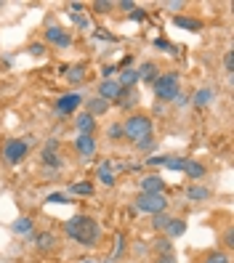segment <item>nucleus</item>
<instances>
[{"instance_id": "nucleus-1", "label": "nucleus", "mask_w": 234, "mask_h": 263, "mask_svg": "<svg viewBox=\"0 0 234 263\" xmlns=\"http://www.w3.org/2000/svg\"><path fill=\"white\" fill-rule=\"evenodd\" d=\"M64 231H67L69 239H74L83 247H93L99 242V237H101L99 223L93 221L91 215H72V218L64 223Z\"/></svg>"}, {"instance_id": "nucleus-2", "label": "nucleus", "mask_w": 234, "mask_h": 263, "mask_svg": "<svg viewBox=\"0 0 234 263\" xmlns=\"http://www.w3.org/2000/svg\"><path fill=\"white\" fill-rule=\"evenodd\" d=\"M152 130H154V125L146 115H130L123 125V136L130 141H141L146 136H152Z\"/></svg>"}, {"instance_id": "nucleus-3", "label": "nucleus", "mask_w": 234, "mask_h": 263, "mask_svg": "<svg viewBox=\"0 0 234 263\" xmlns=\"http://www.w3.org/2000/svg\"><path fill=\"white\" fill-rule=\"evenodd\" d=\"M152 85H154V96L160 101H176V96H179V74L163 72Z\"/></svg>"}, {"instance_id": "nucleus-4", "label": "nucleus", "mask_w": 234, "mask_h": 263, "mask_svg": "<svg viewBox=\"0 0 234 263\" xmlns=\"http://www.w3.org/2000/svg\"><path fill=\"white\" fill-rule=\"evenodd\" d=\"M133 205H136V210L138 213H149V215H157V213H165V208H168V200H165V194H138L136 200H133Z\"/></svg>"}, {"instance_id": "nucleus-5", "label": "nucleus", "mask_w": 234, "mask_h": 263, "mask_svg": "<svg viewBox=\"0 0 234 263\" xmlns=\"http://www.w3.org/2000/svg\"><path fill=\"white\" fill-rule=\"evenodd\" d=\"M0 154H3V159L8 165H19L27 154H30V144H27L24 138H8L3 144V152Z\"/></svg>"}, {"instance_id": "nucleus-6", "label": "nucleus", "mask_w": 234, "mask_h": 263, "mask_svg": "<svg viewBox=\"0 0 234 263\" xmlns=\"http://www.w3.org/2000/svg\"><path fill=\"white\" fill-rule=\"evenodd\" d=\"M45 40L53 43L56 48H69V45H72V35L67 30H61V27H48V30H45Z\"/></svg>"}, {"instance_id": "nucleus-7", "label": "nucleus", "mask_w": 234, "mask_h": 263, "mask_svg": "<svg viewBox=\"0 0 234 263\" xmlns=\"http://www.w3.org/2000/svg\"><path fill=\"white\" fill-rule=\"evenodd\" d=\"M80 104H83L80 93H64V96H59V101H56V112H59V115H72Z\"/></svg>"}, {"instance_id": "nucleus-8", "label": "nucleus", "mask_w": 234, "mask_h": 263, "mask_svg": "<svg viewBox=\"0 0 234 263\" xmlns=\"http://www.w3.org/2000/svg\"><path fill=\"white\" fill-rule=\"evenodd\" d=\"M74 149H77V154L83 159H91L96 154V141H93V136H77L74 138Z\"/></svg>"}, {"instance_id": "nucleus-9", "label": "nucleus", "mask_w": 234, "mask_h": 263, "mask_svg": "<svg viewBox=\"0 0 234 263\" xmlns=\"http://www.w3.org/2000/svg\"><path fill=\"white\" fill-rule=\"evenodd\" d=\"M120 96V85H117V80L115 77H109V80H101L99 82V99H104V101H115Z\"/></svg>"}, {"instance_id": "nucleus-10", "label": "nucleus", "mask_w": 234, "mask_h": 263, "mask_svg": "<svg viewBox=\"0 0 234 263\" xmlns=\"http://www.w3.org/2000/svg\"><path fill=\"white\" fill-rule=\"evenodd\" d=\"M163 189H165V181L160 176H144L141 178V192L144 194H163Z\"/></svg>"}, {"instance_id": "nucleus-11", "label": "nucleus", "mask_w": 234, "mask_h": 263, "mask_svg": "<svg viewBox=\"0 0 234 263\" xmlns=\"http://www.w3.org/2000/svg\"><path fill=\"white\" fill-rule=\"evenodd\" d=\"M40 159H43L45 167H61V157L56 154V141H48V144H45V149L40 152Z\"/></svg>"}, {"instance_id": "nucleus-12", "label": "nucleus", "mask_w": 234, "mask_h": 263, "mask_svg": "<svg viewBox=\"0 0 234 263\" xmlns=\"http://www.w3.org/2000/svg\"><path fill=\"white\" fill-rule=\"evenodd\" d=\"M115 104L123 107V109L136 107V104H138V91H136V88H120V96L115 99Z\"/></svg>"}, {"instance_id": "nucleus-13", "label": "nucleus", "mask_w": 234, "mask_h": 263, "mask_svg": "<svg viewBox=\"0 0 234 263\" xmlns=\"http://www.w3.org/2000/svg\"><path fill=\"white\" fill-rule=\"evenodd\" d=\"M61 72L67 74V80H69V82H74V85H77V82H83V80H86V72H88V67H86V64H74V67H64Z\"/></svg>"}, {"instance_id": "nucleus-14", "label": "nucleus", "mask_w": 234, "mask_h": 263, "mask_svg": "<svg viewBox=\"0 0 234 263\" xmlns=\"http://www.w3.org/2000/svg\"><path fill=\"white\" fill-rule=\"evenodd\" d=\"M86 115H91V117H99V115H104V112L109 109V101H104V99H99V96H93V99H88V104H86Z\"/></svg>"}, {"instance_id": "nucleus-15", "label": "nucleus", "mask_w": 234, "mask_h": 263, "mask_svg": "<svg viewBox=\"0 0 234 263\" xmlns=\"http://www.w3.org/2000/svg\"><path fill=\"white\" fill-rule=\"evenodd\" d=\"M173 24L181 27V30H189V32H200L202 30V22L200 19H192V16H173Z\"/></svg>"}, {"instance_id": "nucleus-16", "label": "nucleus", "mask_w": 234, "mask_h": 263, "mask_svg": "<svg viewBox=\"0 0 234 263\" xmlns=\"http://www.w3.org/2000/svg\"><path fill=\"white\" fill-rule=\"evenodd\" d=\"M184 173L192 178V181H200V178H205V165L202 162H194V159H186V165H184Z\"/></svg>"}, {"instance_id": "nucleus-17", "label": "nucleus", "mask_w": 234, "mask_h": 263, "mask_svg": "<svg viewBox=\"0 0 234 263\" xmlns=\"http://www.w3.org/2000/svg\"><path fill=\"white\" fill-rule=\"evenodd\" d=\"M138 72V80H146L149 85H152V82L160 77V69H157V64H152V61H146L141 69H136Z\"/></svg>"}, {"instance_id": "nucleus-18", "label": "nucleus", "mask_w": 234, "mask_h": 263, "mask_svg": "<svg viewBox=\"0 0 234 263\" xmlns=\"http://www.w3.org/2000/svg\"><path fill=\"white\" fill-rule=\"evenodd\" d=\"M136 82H138V72L136 69H123L120 72V77H117V85L120 88H136Z\"/></svg>"}, {"instance_id": "nucleus-19", "label": "nucleus", "mask_w": 234, "mask_h": 263, "mask_svg": "<svg viewBox=\"0 0 234 263\" xmlns=\"http://www.w3.org/2000/svg\"><path fill=\"white\" fill-rule=\"evenodd\" d=\"M184 231H186V223L181 218H171V221H168V226H165V237L176 239V237H181Z\"/></svg>"}, {"instance_id": "nucleus-20", "label": "nucleus", "mask_w": 234, "mask_h": 263, "mask_svg": "<svg viewBox=\"0 0 234 263\" xmlns=\"http://www.w3.org/2000/svg\"><path fill=\"white\" fill-rule=\"evenodd\" d=\"M67 194H77V197H91L93 194V184L91 181H74L67 186Z\"/></svg>"}, {"instance_id": "nucleus-21", "label": "nucleus", "mask_w": 234, "mask_h": 263, "mask_svg": "<svg viewBox=\"0 0 234 263\" xmlns=\"http://www.w3.org/2000/svg\"><path fill=\"white\" fill-rule=\"evenodd\" d=\"M186 197H189L192 202H202V200H210V189H205L200 184H192L189 189H186Z\"/></svg>"}, {"instance_id": "nucleus-22", "label": "nucleus", "mask_w": 234, "mask_h": 263, "mask_svg": "<svg viewBox=\"0 0 234 263\" xmlns=\"http://www.w3.org/2000/svg\"><path fill=\"white\" fill-rule=\"evenodd\" d=\"M99 181L104 184V186H112V184H115V170H112V162H109V159L99 165Z\"/></svg>"}, {"instance_id": "nucleus-23", "label": "nucleus", "mask_w": 234, "mask_h": 263, "mask_svg": "<svg viewBox=\"0 0 234 263\" xmlns=\"http://www.w3.org/2000/svg\"><path fill=\"white\" fill-rule=\"evenodd\" d=\"M93 128H96V117H91V115H80V117H77V130H80V136H91Z\"/></svg>"}, {"instance_id": "nucleus-24", "label": "nucleus", "mask_w": 234, "mask_h": 263, "mask_svg": "<svg viewBox=\"0 0 234 263\" xmlns=\"http://www.w3.org/2000/svg\"><path fill=\"white\" fill-rule=\"evenodd\" d=\"M213 101V91L210 88H200L197 93H194V99H192V104L197 107V109H202V107H208Z\"/></svg>"}, {"instance_id": "nucleus-25", "label": "nucleus", "mask_w": 234, "mask_h": 263, "mask_svg": "<svg viewBox=\"0 0 234 263\" xmlns=\"http://www.w3.org/2000/svg\"><path fill=\"white\" fill-rule=\"evenodd\" d=\"M35 242H37V250H40V252H48V250H53V245H56V237H53L51 231H45V234H40Z\"/></svg>"}, {"instance_id": "nucleus-26", "label": "nucleus", "mask_w": 234, "mask_h": 263, "mask_svg": "<svg viewBox=\"0 0 234 263\" xmlns=\"http://www.w3.org/2000/svg\"><path fill=\"white\" fill-rule=\"evenodd\" d=\"M152 245H154V250H157V255H171V252H173V239H168V237L154 239Z\"/></svg>"}, {"instance_id": "nucleus-27", "label": "nucleus", "mask_w": 234, "mask_h": 263, "mask_svg": "<svg viewBox=\"0 0 234 263\" xmlns=\"http://www.w3.org/2000/svg\"><path fill=\"white\" fill-rule=\"evenodd\" d=\"M32 226H35V223H32V218H27V215H24V218H16L14 221V234H30L32 231Z\"/></svg>"}, {"instance_id": "nucleus-28", "label": "nucleus", "mask_w": 234, "mask_h": 263, "mask_svg": "<svg viewBox=\"0 0 234 263\" xmlns=\"http://www.w3.org/2000/svg\"><path fill=\"white\" fill-rule=\"evenodd\" d=\"M168 170H184V165H186V159L181 157H165V162H163Z\"/></svg>"}, {"instance_id": "nucleus-29", "label": "nucleus", "mask_w": 234, "mask_h": 263, "mask_svg": "<svg viewBox=\"0 0 234 263\" xmlns=\"http://www.w3.org/2000/svg\"><path fill=\"white\" fill-rule=\"evenodd\" d=\"M168 221H171V218H168L165 213H157V215H152V226H154V229H165V226H168Z\"/></svg>"}, {"instance_id": "nucleus-30", "label": "nucleus", "mask_w": 234, "mask_h": 263, "mask_svg": "<svg viewBox=\"0 0 234 263\" xmlns=\"http://www.w3.org/2000/svg\"><path fill=\"white\" fill-rule=\"evenodd\" d=\"M205 263H229V255L226 252H210V255L205 258Z\"/></svg>"}, {"instance_id": "nucleus-31", "label": "nucleus", "mask_w": 234, "mask_h": 263, "mask_svg": "<svg viewBox=\"0 0 234 263\" xmlns=\"http://www.w3.org/2000/svg\"><path fill=\"white\" fill-rule=\"evenodd\" d=\"M136 146L141 149V152H152V149H154V138L146 136V138H141V141H136Z\"/></svg>"}, {"instance_id": "nucleus-32", "label": "nucleus", "mask_w": 234, "mask_h": 263, "mask_svg": "<svg viewBox=\"0 0 234 263\" xmlns=\"http://www.w3.org/2000/svg\"><path fill=\"white\" fill-rule=\"evenodd\" d=\"M45 202H51V205H64V202H67V194L53 192V194H48V197H45Z\"/></svg>"}, {"instance_id": "nucleus-33", "label": "nucleus", "mask_w": 234, "mask_h": 263, "mask_svg": "<svg viewBox=\"0 0 234 263\" xmlns=\"http://www.w3.org/2000/svg\"><path fill=\"white\" fill-rule=\"evenodd\" d=\"M93 11H96V14H107V11H112V3H109V0H96V3H93Z\"/></svg>"}, {"instance_id": "nucleus-34", "label": "nucleus", "mask_w": 234, "mask_h": 263, "mask_svg": "<svg viewBox=\"0 0 234 263\" xmlns=\"http://www.w3.org/2000/svg\"><path fill=\"white\" fill-rule=\"evenodd\" d=\"M123 250H125V237H123V234H117V245H115L112 258H120V255H123Z\"/></svg>"}, {"instance_id": "nucleus-35", "label": "nucleus", "mask_w": 234, "mask_h": 263, "mask_svg": "<svg viewBox=\"0 0 234 263\" xmlns=\"http://www.w3.org/2000/svg\"><path fill=\"white\" fill-rule=\"evenodd\" d=\"M223 67H226V72H234V51L223 53Z\"/></svg>"}, {"instance_id": "nucleus-36", "label": "nucleus", "mask_w": 234, "mask_h": 263, "mask_svg": "<svg viewBox=\"0 0 234 263\" xmlns=\"http://www.w3.org/2000/svg\"><path fill=\"white\" fill-rule=\"evenodd\" d=\"M30 53H32V56H43V53H45V45H43V43H32V45H30Z\"/></svg>"}, {"instance_id": "nucleus-37", "label": "nucleus", "mask_w": 234, "mask_h": 263, "mask_svg": "<svg viewBox=\"0 0 234 263\" xmlns=\"http://www.w3.org/2000/svg\"><path fill=\"white\" fill-rule=\"evenodd\" d=\"M130 19H136V22H144L146 14L141 11V8H133V11H130Z\"/></svg>"}, {"instance_id": "nucleus-38", "label": "nucleus", "mask_w": 234, "mask_h": 263, "mask_svg": "<svg viewBox=\"0 0 234 263\" xmlns=\"http://www.w3.org/2000/svg\"><path fill=\"white\" fill-rule=\"evenodd\" d=\"M154 263H176V252H171V255H157Z\"/></svg>"}, {"instance_id": "nucleus-39", "label": "nucleus", "mask_w": 234, "mask_h": 263, "mask_svg": "<svg viewBox=\"0 0 234 263\" xmlns=\"http://www.w3.org/2000/svg\"><path fill=\"white\" fill-rule=\"evenodd\" d=\"M109 136L112 138H120V136H123V125H112L109 128Z\"/></svg>"}, {"instance_id": "nucleus-40", "label": "nucleus", "mask_w": 234, "mask_h": 263, "mask_svg": "<svg viewBox=\"0 0 234 263\" xmlns=\"http://www.w3.org/2000/svg\"><path fill=\"white\" fill-rule=\"evenodd\" d=\"M72 19H74V24H80V27H88V19H86V16H80V14H72Z\"/></svg>"}, {"instance_id": "nucleus-41", "label": "nucleus", "mask_w": 234, "mask_h": 263, "mask_svg": "<svg viewBox=\"0 0 234 263\" xmlns=\"http://www.w3.org/2000/svg\"><path fill=\"white\" fill-rule=\"evenodd\" d=\"M223 242H226V247H234V231H231V229L226 231V237H223Z\"/></svg>"}, {"instance_id": "nucleus-42", "label": "nucleus", "mask_w": 234, "mask_h": 263, "mask_svg": "<svg viewBox=\"0 0 234 263\" xmlns=\"http://www.w3.org/2000/svg\"><path fill=\"white\" fill-rule=\"evenodd\" d=\"M115 69H117V67H112V64H109V67H104V69H101V72H104V80H109L112 74H115Z\"/></svg>"}, {"instance_id": "nucleus-43", "label": "nucleus", "mask_w": 234, "mask_h": 263, "mask_svg": "<svg viewBox=\"0 0 234 263\" xmlns=\"http://www.w3.org/2000/svg\"><path fill=\"white\" fill-rule=\"evenodd\" d=\"M154 45H157V48H163V51H173V45H168L165 40H154Z\"/></svg>"}, {"instance_id": "nucleus-44", "label": "nucleus", "mask_w": 234, "mask_h": 263, "mask_svg": "<svg viewBox=\"0 0 234 263\" xmlns=\"http://www.w3.org/2000/svg\"><path fill=\"white\" fill-rule=\"evenodd\" d=\"M165 8H171V11H176V8H184L181 0H173V3H165Z\"/></svg>"}, {"instance_id": "nucleus-45", "label": "nucleus", "mask_w": 234, "mask_h": 263, "mask_svg": "<svg viewBox=\"0 0 234 263\" xmlns=\"http://www.w3.org/2000/svg\"><path fill=\"white\" fill-rule=\"evenodd\" d=\"M120 8H125V11H133V8H136V6H133V3H130V0H123V3H120Z\"/></svg>"}, {"instance_id": "nucleus-46", "label": "nucleus", "mask_w": 234, "mask_h": 263, "mask_svg": "<svg viewBox=\"0 0 234 263\" xmlns=\"http://www.w3.org/2000/svg\"><path fill=\"white\" fill-rule=\"evenodd\" d=\"M69 8H72V14H77V11H83V3H69Z\"/></svg>"}, {"instance_id": "nucleus-47", "label": "nucleus", "mask_w": 234, "mask_h": 263, "mask_svg": "<svg viewBox=\"0 0 234 263\" xmlns=\"http://www.w3.org/2000/svg\"><path fill=\"white\" fill-rule=\"evenodd\" d=\"M0 8H3V0H0Z\"/></svg>"}, {"instance_id": "nucleus-48", "label": "nucleus", "mask_w": 234, "mask_h": 263, "mask_svg": "<svg viewBox=\"0 0 234 263\" xmlns=\"http://www.w3.org/2000/svg\"><path fill=\"white\" fill-rule=\"evenodd\" d=\"M86 263H93V260H86Z\"/></svg>"}]
</instances>
